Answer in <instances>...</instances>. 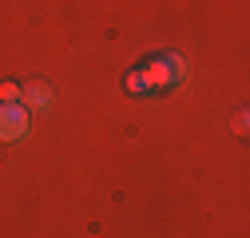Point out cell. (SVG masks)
<instances>
[{
    "mask_svg": "<svg viewBox=\"0 0 250 238\" xmlns=\"http://www.w3.org/2000/svg\"><path fill=\"white\" fill-rule=\"evenodd\" d=\"M20 107L32 115V111H44V107H52V87L44 83V79H32V83H24L20 87Z\"/></svg>",
    "mask_w": 250,
    "mask_h": 238,
    "instance_id": "3",
    "label": "cell"
},
{
    "mask_svg": "<svg viewBox=\"0 0 250 238\" xmlns=\"http://www.w3.org/2000/svg\"><path fill=\"white\" fill-rule=\"evenodd\" d=\"M143 79L147 87H175L187 79V60L179 52H167V56H155L151 64L143 68Z\"/></svg>",
    "mask_w": 250,
    "mask_h": 238,
    "instance_id": "1",
    "label": "cell"
},
{
    "mask_svg": "<svg viewBox=\"0 0 250 238\" xmlns=\"http://www.w3.org/2000/svg\"><path fill=\"white\" fill-rule=\"evenodd\" d=\"M32 127V119L20 103H0V143H20Z\"/></svg>",
    "mask_w": 250,
    "mask_h": 238,
    "instance_id": "2",
    "label": "cell"
},
{
    "mask_svg": "<svg viewBox=\"0 0 250 238\" xmlns=\"http://www.w3.org/2000/svg\"><path fill=\"white\" fill-rule=\"evenodd\" d=\"M0 103H20V83H0Z\"/></svg>",
    "mask_w": 250,
    "mask_h": 238,
    "instance_id": "5",
    "label": "cell"
},
{
    "mask_svg": "<svg viewBox=\"0 0 250 238\" xmlns=\"http://www.w3.org/2000/svg\"><path fill=\"white\" fill-rule=\"evenodd\" d=\"M246 127H250V111H246V107H238V111H234V131L242 135Z\"/></svg>",
    "mask_w": 250,
    "mask_h": 238,
    "instance_id": "6",
    "label": "cell"
},
{
    "mask_svg": "<svg viewBox=\"0 0 250 238\" xmlns=\"http://www.w3.org/2000/svg\"><path fill=\"white\" fill-rule=\"evenodd\" d=\"M127 92H131V96H147V92H151V87H147V79H143V68L127 72Z\"/></svg>",
    "mask_w": 250,
    "mask_h": 238,
    "instance_id": "4",
    "label": "cell"
}]
</instances>
